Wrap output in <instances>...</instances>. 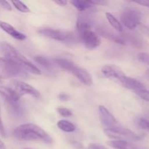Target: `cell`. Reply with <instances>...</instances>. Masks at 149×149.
Here are the masks:
<instances>
[{
    "instance_id": "obj_1",
    "label": "cell",
    "mask_w": 149,
    "mask_h": 149,
    "mask_svg": "<svg viewBox=\"0 0 149 149\" xmlns=\"http://www.w3.org/2000/svg\"><path fill=\"white\" fill-rule=\"evenodd\" d=\"M0 52L4 58L11 61L26 72H30L36 75L41 74V71L34 64L32 63L29 60H28L24 55H22L17 49L13 47L10 44L1 42L0 44Z\"/></svg>"
},
{
    "instance_id": "obj_2",
    "label": "cell",
    "mask_w": 149,
    "mask_h": 149,
    "mask_svg": "<svg viewBox=\"0 0 149 149\" xmlns=\"http://www.w3.org/2000/svg\"><path fill=\"white\" fill-rule=\"evenodd\" d=\"M14 136L21 141H42L47 144H52V139L42 128L32 123L24 124L15 128Z\"/></svg>"
},
{
    "instance_id": "obj_3",
    "label": "cell",
    "mask_w": 149,
    "mask_h": 149,
    "mask_svg": "<svg viewBox=\"0 0 149 149\" xmlns=\"http://www.w3.org/2000/svg\"><path fill=\"white\" fill-rule=\"evenodd\" d=\"M54 62L58 64L63 69L72 74L82 84L87 86H90L93 83V79H92L91 76L89 74L88 71H87L85 69L81 68V67L77 66L73 61L66 59V58H59L54 60Z\"/></svg>"
},
{
    "instance_id": "obj_4",
    "label": "cell",
    "mask_w": 149,
    "mask_h": 149,
    "mask_svg": "<svg viewBox=\"0 0 149 149\" xmlns=\"http://www.w3.org/2000/svg\"><path fill=\"white\" fill-rule=\"evenodd\" d=\"M28 73L5 58H0V78L27 79Z\"/></svg>"
},
{
    "instance_id": "obj_5",
    "label": "cell",
    "mask_w": 149,
    "mask_h": 149,
    "mask_svg": "<svg viewBox=\"0 0 149 149\" xmlns=\"http://www.w3.org/2000/svg\"><path fill=\"white\" fill-rule=\"evenodd\" d=\"M105 134L107 137L111 139H115V141H138L141 140V137L132 132V130L127 128H123L119 127L117 128L112 129H106L104 130Z\"/></svg>"
},
{
    "instance_id": "obj_6",
    "label": "cell",
    "mask_w": 149,
    "mask_h": 149,
    "mask_svg": "<svg viewBox=\"0 0 149 149\" xmlns=\"http://www.w3.org/2000/svg\"><path fill=\"white\" fill-rule=\"evenodd\" d=\"M38 32L43 36L59 42H74V34L71 32L65 31L45 28V29H39Z\"/></svg>"
},
{
    "instance_id": "obj_7",
    "label": "cell",
    "mask_w": 149,
    "mask_h": 149,
    "mask_svg": "<svg viewBox=\"0 0 149 149\" xmlns=\"http://www.w3.org/2000/svg\"><path fill=\"white\" fill-rule=\"evenodd\" d=\"M10 88L14 90L20 97L25 95H30L34 97H39L40 93L36 89L20 80H13L10 82Z\"/></svg>"
},
{
    "instance_id": "obj_8",
    "label": "cell",
    "mask_w": 149,
    "mask_h": 149,
    "mask_svg": "<svg viewBox=\"0 0 149 149\" xmlns=\"http://www.w3.org/2000/svg\"><path fill=\"white\" fill-rule=\"evenodd\" d=\"M141 14L134 10H128L125 11L121 15L122 23L128 29L133 30L141 25Z\"/></svg>"
},
{
    "instance_id": "obj_9",
    "label": "cell",
    "mask_w": 149,
    "mask_h": 149,
    "mask_svg": "<svg viewBox=\"0 0 149 149\" xmlns=\"http://www.w3.org/2000/svg\"><path fill=\"white\" fill-rule=\"evenodd\" d=\"M79 39L84 44V46L89 49H93L99 47L101 43L100 36L91 29L84 30L78 32Z\"/></svg>"
},
{
    "instance_id": "obj_10",
    "label": "cell",
    "mask_w": 149,
    "mask_h": 149,
    "mask_svg": "<svg viewBox=\"0 0 149 149\" xmlns=\"http://www.w3.org/2000/svg\"><path fill=\"white\" fill-rule=\"evenodd\" d=\"M89 10L80 12L79 14L78 15L77 22V29L78 32L91 29L92 26L94 23L95 12H93L91 10Z\"/></svg>"
},
{
    "instance_id": "obj_11",
    "label": "cell",
    "mask_w": 149,
    "mask_h": 149,
    "mask_svg": "<svg viewBox=\"0 0 149 149\" xmlns=\"http://www.w3.org/2000/svg\"><path fill=\"white\" fill-rule=\"evenodd\" d=\"M98 113L102 124L107 127V129L117 128L121 127L120 124L115 119L114 116L108 111L104 106H100L98 107Z\"/></svg>"
},
{
    "instance_id": "obj_12",
    "label": "cell",
    "mask_w": 149,
    "mask_h": 149,
    "mask_svg": "<svg viewBox=\"0 0 149 149\" xmlns=\"http://www.w3.org/2000/svg\"><path fill=\"white\" fill-rule=\"evenodd\" d=\"M96 31H97V35H100L106 39L113 41L116 43L120 44V45H126L127 44L126 39H125L124 35L116 34L106 26H102V25L97 26L96 27Z\"/></svg>"
},
{
    "instance_id": "obj_13",
    "label": "cell",
    "mask_w": 149,
    "mask_h": 149,
    "mask_svg": "<svg viewBox=\"0 0 149 149\" xmlns=\"http://www.w3.org/2000/svg\"><path fill=\"white\" fill-rule=\"evenodd\" d=\"M101 72L106 78L113 79L118 81H120L125 76L122 69L116 65H105L102 68Z\"/></svg>"
},
{
    "instance_id": "obj_14",
    "label": "cell",
    "mask_w": 149,
    "mask_h": 149,
    "mask_svg": "<svg viewBox=\"0 0 149 149\" xmlns=\"http://www.w3.org/2000/svg\"><path fill=\"white\" fill-rule=\"evenodd\" d=\"M0 29H2L4 31L8 33L12 37L15 38L16 39H18V40L23 41L24 39H26V35L16 30L13 26H11L9 23H6V22L1 21V20H0Z\"/></svg>"
},
{
    "instance_id": "obj_15",
    "label": "cell",
    "mask_w": 149,
    "mask_h": 149,
    "mask_svg": "<svg viewBox=\"0 0 149 149\" xmlns=\"http://www.w3.org/2000/svg\"><path fill=\"white\" fill-rule=\"evenodd\" d=\"M119 83H120L122 86L126 87V88L134 90V91L141 90V89H143L144 87V85L141 82V81L135 79L127 77L126 75L119 81Z\"/></svg>"
},
{
    "instance_id": "obj_16",
    "label": "cell",
    "mask_w": 149,
    "mask_h": 149,
    "mask_svg": "<svg viewBox=\"0 0 149 149\" xmlns=\"http://www.w3.org/2000/svg\"><path fill=\"white\" fill-rule=\"evenodd\" d=\"M0 95L4 101L17 102L20 97L14 90L7 87H0Z\"/></svg>"
},
{
    "instance_id": "obj_17",
    "label": "cell",
    "mask_w": 149,
    "mask_h": 149,
    "mask_svg": "<svg viewBox=\"0 0 149 149\" xmlns=\"http://www.w3.org/2000/svg\"><path fill=\"white\" fill-rule=\"evenodd\" d=\"M107 144L115 149H138L133 144L126 141H111Z\"/></svg>"
},
{
    "instance_id": "obj_18",
    "label": "cell",
    "mask_w": 149,
    "mask_h": 149,
    "mask_svg": "<svg viewBox=\"0 0 149 149\" xmlns=\"http://www.w3.org/2000/svg\"><path fill=\"white\" fill-rule=\"evenodd\" d=\"M106 16L108 21H109V24L112 26V28H113V29H115L116 31L119 32V33L123 32L124 29L123 26H122V24L111 14V13H106Z\"/></svg>"
},
{
    "instance_id": "obj_19",
    "label": "cell",
    "mask_w": 149,
    "mask_h": 149,
    "mask_svg": "<svg viewBox=\"0 0 149 149\" xmlns=\"http://www.w3.org/2000/svg\"><path fill=\"white\" fill-rule=\"evenodd\" d=\"M73 6L76 7L79 12L85 11L93 7V4L90 2V1H79V0H74L70 1Z\"/></svg>"
},
{
    "instance_id": "obj_20",
    "label": "cell",
    "mask_w": 149,
    "mask_h": 149,
    "mask_svg": "<svg viewBox=\"0 0 149 149\" xmlns=\"http://www.w3.org/2000/svg\"><path fill=\"white\" fill-rule=\"evenodd\" d=\"M58 127L60 130L65 132H72L76 130V127L74 124L67 120H60L58 122Z\"/></svg>"
},
{
    "instance_id": "obj_21",
    "label": "cell",
    "mask_w": 149,
    "mask_h": 149,
    "mask_svg": "<svg viewBox=\"0 0 149 149\" xmlns=\"http://www.w3.org/2000/svg\"><path fill=\"white\" fill-rule=\"evenodd\" d=\"M33 60H34L38 64H39L41 66L43 67L44 68H46L48 71H51V70H52V63L50 62V61L48 60L47 58L42 56H36L33 58Z\"/></svg>"
},
{
    "instance_id": "obj_22",
    "label": "cell",
    "mask_w": 149,
    "mask_h": 149,
    "mask_svg": "<svg viewBox=\"0 0 149 149\" xmlns=\"http://www.w3.org/2000/svg\"><path fill=\"white\" fill-rule=\"evenodd\" d=\"M12 3L14 5V7L22 13H30L31 10L26 4L23 2L20 1H12Z\"/></svg>"
},
{
    "instance_id": "obj_23",
    "label": "cell",
    "mask_w": 149,
    "mask_h": 149,
    "mask_svg": "<svg viewBox=\"0 0 149 149\" xmlns=\"http://www.w3.org/2000/svg\"><path fill=\"white\" fill-rule=\"evenodd\" d=\"M135 93L139 96L141 98H142L143 100H146V101L149 102V91L148 90H146V89H141V90H138L135 91Z\"/></svg>"
},
{
    "instance_id": "obj_24",
    "label": "cell",
    "mask_w": 149,
    "mask_h": 149,
    "mask_svg": "<svg viewBox=\"0 0 149 149\" xmlns=\"http://www.w3.org/2000/svg\"><path fill=\"white\" fill-rule=\"evenodd\" d=\"M57 111L58 112L61 116H64V117H69L72 115V112L69 110V109H66V108L63 107H59L57 109Z\"/></svg>"
},
{
    "instance_id": "obj_25",
    "label": "cell",
    "mask_w": 149,
    "mask_h": 149,
    "mask_svg": "<svg viewBox=\"0 0 149 149\" xmlns=\"http://www.w3.org/2000/svg\"><path fill=\"white\" fill-rule=\"evenodd\" d=\"M138 125L143 130H146L149 131V121L146 119H143V118H140L138 119Z\"/></svg>"
},
{
    "instance_id": "obj_26",
    "label": "cell",
    "mask_w": 149,
    "mask_h": 149,
    "mask_svg": "<svg viewBox=\"0 0 149 149\" xmlns=\"http://www.w3.org/2000/svg\"><path fill=\"white\" fill-rule=\"evenodd\" d=\"M138 58L140 61H141L142 63H144L149 64V54L148 53H140L138 55Z\"/></svg>"
},
{
    "instance_id": "obj_27",
    "label": "cell",
    "mask_w": 149,
    "mask_h": 149,
    "mask_svg": "<svg viewBox=\"0 0 149 149\" xmlns=\"http://www.w3.org/2000/svg\"><path fill=\"white\" fill-rule=\"evenodd\" d=\"M87 149H108L106 147L100 145V144L97 143H92L90 144Z\"/></svg>"
},
{
    "instance_id": "obj_28",
    "label": "cell",
    "mask_w": 149,
    "mask_h": 149,
    "mask_svg": "<svg viewBox=\"0 0 149 149\" xmlns=\"http://www.w3.org/2000/svg\"><path fill=\"white\" fill-rule=\"evenodd\" d=\"M0 6L7 10H12V7L11 6H10V3L7 1H0Z\"/></svg>"
},
{
    "instance_id": "obj_29",
    "label": "cell",
    "mask_w": 149,
    "mask_h": 149,
    "mask_svg": "<svg viewBox=\"0 0 149 149\" xmlns=\"http://www.w3.org/2000/svg\"><path fill=\"white\" fill-rule=\"evenodd\" d=\"M0 135H1V137H3V138L5 137V130H4V125H3L1 117H0Z\"/></svg>"
},
{
    "instance_id": "obj_30",
    "label": "cell",
    "mask_w": 149,
    "mask_h": 149,
    "mask_svg": "<svg viewBox=\"0 0 149 149\" xmlns=\"http://www.w3.org/2000/svg\"><path fill=\"white\" fill-rule=\"evenodd\" d=\"M90 2L93 5L95 4V5H104V4H107V1H103V0H100V1H90Z\"/></svg>"
},
{
    "instance_id": "obj_31",
    "label": "cell",
    "mask_w": 149,
    "mask_h": 149,
    "mask_svg": "<svg viewBox=\"0 0 149 149\" xmlns=\"http://www.w3.org/2000/svg\"><path fill=\"white\" fill-rule=\"evenodd\" d=\"M141 30L142 31L143 33L149 36V26H141Z\"/></svg>"
},
{
    "instance_id": "obj_32",
    "label": "cell",
    "mask_w": 149,
    "mask_h": 149,
    "mask_svg": "<svg viewBox=\"0 0 149 149\" xmlns=\"http://www.w3.org/2000/svg\"><path fill=\"white\" fill-rule=\"evenodd\" d=\"M135 2L136 3V4H141V5L149 7V1H146V0H143V1H135Z\"/></svg>"
},
{
    "instance_id": "obj_33",
    "label": "cell",
    "mask_w": 149,
    "mask_h": 149,
    "mask_svg": "<svg viewBox=\"0 0 149 149\" xmlns=\"http://www.w3.org/2000/svg\"><path fill=\"white\" fill-rule=\"evenodd\" d=\"M54 2L56 3L57 4H59L60 6H65L66 5L68 1L65 0H59V1H54Z\"/></svg>"
},
{
    "instance_id": "obj_34",
    "label": "cell",
    "mask_w": 149,
    "mask_h": 149,
    "mask_svg": "<svg viewBox=\"0 0 149 149\" xmlns=\"http://www.w3.org/2000/svg\"><path fill=\"white\" fill-rule=\"evenodd\" d=\"M59 97H60V99H61V100H68V96L66 94H64V93L60 95Z\"/></svg>"
},
{
    "instance_id": "obj_35",
    "label": "cell",
    "mask_w": 149,
    "mask_h": 149,
    "mask_svg": "<svg viewBox=\"0 0 149 149\" xmlns=\"http://www.w3.org/2000/svg\"><path fill=\"white\" fill-rule=\"evenodd\" d=\"M0 149H6L5 145L1 140H0Z\"/></svg>"
},
{
    "instance_id": "obj_36",
    "label": "cell",
    "mask_w": 149,
    "mask_h": 149,
    "mask_svg": "<svg viewBox=\"0 0 149 149\" xmlns=\"http://www.w3.org/2000/svg\"><path fill=\"white\" fill-rule=\"evenodd\" d=\"M146 77L149 79V69H148V71L146 72Z\"/></svg>"
},
{
    "instance_id": "obj_37",
    "label": "cell",
    "mask_w": 149,
    "mask_h": 149,
    "mask_svg": "<svg viewBox=\"0 0 149 149\" xmlns=\"http://www.w3.org/2000/svg\"><path fill=\"white\" fill-rule=\"evenodd\" d=\"M23 149H32V148H23Z\"/></svg>"
},
{
    "instance_id": "obj_38",
    "label": "cell",
    "mask_w": 149,
    "mask_h": 149,
    "mask_svg": "<svg viewBox=\"0 0 149 149\" xmlns=\"http://www.w3.org/2000/svg\"><path fill=\"white\" fill-rule=\"evenodd\" d=\"M1 79L0 78V82H1Z\"/></svg>"
}]
</instances>
